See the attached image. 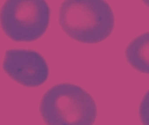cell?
I'll list each match as a JSON object with an SVG mask.
<instances>
[{
  "label": "cell",
  "mask_w": 149,
  "mask_h": 125,
  "mask_svg": "<svg viewBox=\"0 0 149 125\" xmlns=\"http://www.w3.org/2000/svg\"><path fill=\"white\" fill-rule=\"evenodd\" d=\"M3 68L12 80L27 88L42 85L49 77V67L45 59L38 51L31 50H6Z\"/></svg>",
  "instance_id": "obj_4"
},
{
  "label": "cell",
  "mask_w": 149,
  "mask_h": 125,
  "mask_svg": "<svg viewBox=\"0 0 149 125\" xmlns=\"http://www.w3.org/2000/svg\"><path fill=\"white\" fill-rule=\"evenodd\" d=\"M125 55L127 63L135 70L149 75V31L133 39Z\"/></svg>",
  "instance_id": "obj_5"
},
{
  "label": "cell",
  "mask_w": 149,
  "mask_h": 125,
  "mask_svg": "<svg viewBox=\"0 0 149 125\" xmlns=\"http://www.w3.org/2000/svg\"><path fill=\"white\" fill-rule=\"evenodd\" d=\"M51 8L45 0H6L1 10V24L14 42H33L46 31Z\"/></svg>",
  "instance_id": "obj_3"
},
{
  "label": "cell",
  "mask_w": 149,
  "mask_h": 125,
  "mask_svg": "<svg viewBox=\"0 0 149 125\" xmlns=\"http://www.w3.org/2000/svg\"><path fill=\"white\" fill-rule=\"evenodd\" d=\"M58 23L71 38L82 44L106 40L114 28V15L106 0H65Z\"/></svg>",
  "instance_id": "obj_1"
},
{
  "label": "cell",
  "mask_w": 149,
  "mask_h": 125,
  "mask_svg": "<svg viewBox=\"0 0 149 125\" xmlns=\"http://www.w3.org/2000/svg\"><path fill=\"white\" fill-rule=\"evenodd\" d=\"M140 119L143 125H149V90L143 97L139 108Z\"/></svg>",
  "instance_id": "obj_6"
},
{
  "label": "cell",
  "mask_w": 149,
  "mask_h": 125,
  "mask_svg": "<svg viewBox=\"0 0 149 125\" xmlns=\"http://www.w3.org/2000/svg\"><path fill=\"white\" fill-rule=\"evenodd\" d=\"M39 112L46 125H93L98 109L93 97L83 88L64 83L45 93Z\"/></svg>",
  "instance_id": "obj_2"
},
{
  "label": "cell",
  "mask_w": 149,
  "mask_h": 125,
  "mask_svg": "<svg viewBox=\"0 0 149 125\" xmlns=\"http://www.w3.org/2000/svg\"><path fill=\"white\" fill-rule=\"evenodd\" d=\"M142 1V3L145 4V5H147L148 7H149V0H141Z\"/></svg>",
  "instance_id": "obj_7"
}]
</instances>
